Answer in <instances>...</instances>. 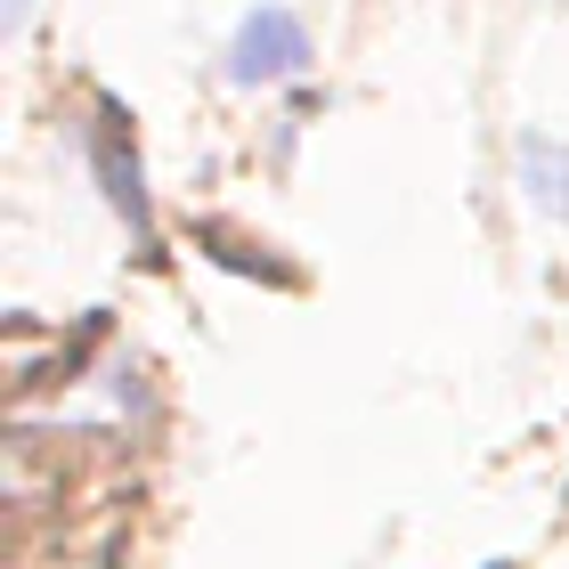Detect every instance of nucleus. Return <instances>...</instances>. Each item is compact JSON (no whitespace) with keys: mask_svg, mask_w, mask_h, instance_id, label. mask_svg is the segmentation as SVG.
I'll use <instances>...</instances> for the list:
<instances>
[{"mask_svg":"<svg viewBox=\"0 0 569 569\" xmlns=\"http://www.w3.org/2000/svg\"><path fill=\"white\" fill-rule=\"evenodd\" d=\"M90 154H98V179H107L114 212H131V220H147V196H139V154L122 147V114H114V107H98V131H90Z\"/></svg>","mask_w":569,"mask_h":569,"instance_id":"nucleus-3","label":"nucleus"},{"mask_svg":"<svg viewBox=\"0 0 569 569\" xmlns=\"http://www.w3.org/2000/svg\"><path fill=\"white\" fill-rule=\"evenodd\" d=\"M512 171H521V196L537 203V212L569 220V147L561 139H521L512 147Z\"/></svg>","mask_w":569,"mask_h":569,"instance_id":"nucleus-2","label":"nucleus"},{"mask_svg":"<svg viewBox=\"0 0 569 569\" xmlns=\"http://www.w3.org/2000/svg\"><path fill=\"white\" fill-rule=\"evenodd\" d=\"M24 17H33V0H9V9H0V33H24Z\"/></svg>","mask_w":569,"mask_h":569,"instance_id":"nucleus-4","label":"nucleus"},{"mask_svg":"<svg viewBox=\"0 0 569 569\" xmlns=\"http://www.w3.org/2000/svg\"><path fill=\"white\" fill-rule=\"evenodd\" d=\"M309 66V33L293 9H252L237 24V41H228V82L261 90V82H293V73Z\"/></svg>","mask_w":569,"mask_h":569,"instance_id":"nucleus-1","label":"nucleus"}]
</instances>
